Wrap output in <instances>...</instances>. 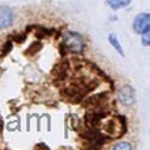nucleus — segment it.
Returning a JSON list of instances; mask_svg holds the SVG:
<instances>
[{
	"label": "nucleus",
	"instance_id": "20e7f679",
	"mask_svg": "<svg viewBox=\"0 0 150 150\" xmlns=\"http://www.w3.org/2000/svg\"><path fill=\"white\" fill-rule=\"evenodd\" d=\"M14 23V12L12 10L0 6V29H7Z\"/></svg>",
	"mask_w": 150,
	"mask_h": 150
},
{
	"label": "nucleus",
	"instance_id": "7ed1b4c3",
	"mask_svg": "<svg viewBox=\"0 0 150 150\" xmlns=\"http://www.w3.org/2000/svg\"><path fill=\"white\" fill-rule=\"evenodd\" d=\"M134 96H135V93H134V89L131 86H123V88L119 89V92H117V100H119L123 105H131L134 102Z\"/></svg>",
	"mask_w": 150,
	"mask_h": 150
},
{
	"label": "nucleus",
	"instance_id": "423d86ee",
	"mask_svg": "<svg viewBox=\"0 0 150 150\" xmlns=\"http://www.w3.org/2000/svg\"><path fill=\"white\" fill-rule=\"evenodd\" d=\"M108 40H109L110 45L113 47V48L119 52V55H122V56H124V52H123V48H122V45H120L119 40H117V37H116L115 34H109L108 35Z\"/></svg>",
	"mask_w": 150,
	"mask_h": 150
},
{
	"label": "nucleus",
	"instance_id": "0eeeda50",
	"mask_svg": "<svg viewBox=\"0 0 150 150\" xmlns=\"http://www.w3.org/2000/svg\"><path fill=\"white\" fill-rule=\"evenodd\" d=\"M115 150H131L133 149V145H130L127 142H122V143H117V145L113 146Z\"/></svg>",
	"mask_w": 150,
	"mask_h": 150
},
{
	"label": "nucleus",
	"instance_id": "f03ea898",
	"mask_svg": "<svg viewBox=\"0 0 150 150\" xmlns=\"http://www.w3.org/2000/svg\"><path fill=\"white\" fill-rule=\"evenodd\" d=\"M133 29L135 33L142 34L145 31L150 30V15L147 12H142L135 17L133 23Z\"/></svg>",
	"mask_w": 150,
	"mask_h": 150
},
{
	"label": "nucleus",
	"instance_id": "6e6552de",
	"mask_svg": "<svg viewBox=\"0 0 150 150\" xmlns=\"http://www.w3.org/2000/svg\"><path fill=\"white\" fill-rule=\"evenodd\" d=\"M141 35H142V44L145 45V47H149L150 45V30L142 33Z\"/></svg>",
	"mask_w": 150,
	"mask_h": 150
},
{
	"label": "nucleus",
	"instance_id": "f257e3e1",
	"mask_svg": "<svg viewBox=\"0 0 150 150\" xmlns=\"http://www.w3.org/2000/svg\"><path fill=\"white\" fill-rule=\"evenodd\" d=\"M63 47L72 53H82L85 51V38L79 33L67 31L63 37Z\"/></svg>",
	"mask_w": 150,
	"mask_h": 150
},
{
	"label": "nucleus",
	"instance_id": "39448f33",
	"mask_svg": "<svg viewBox=\"0 0 150 150\" xmlns=\"http://www.w3.org/2000/svg\"><path fill=\"white\" fill-rule=\"evenodd\" d=\"M133 0H108L106 4L109 6L112 10H120L123 7H127V6L131 4Z\"/></svg>",
	"mask_w": 150,
	"mask_h": 150
}]
</instances>
